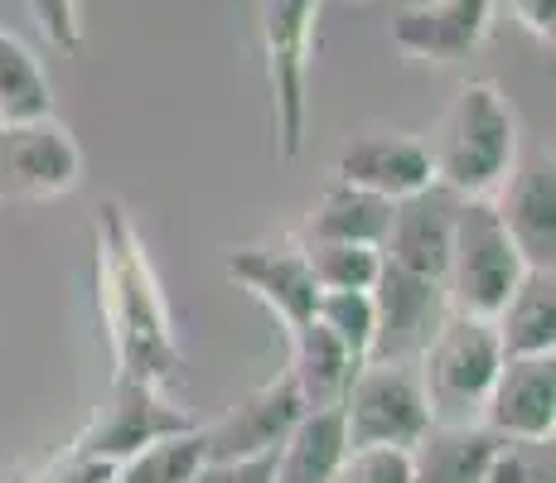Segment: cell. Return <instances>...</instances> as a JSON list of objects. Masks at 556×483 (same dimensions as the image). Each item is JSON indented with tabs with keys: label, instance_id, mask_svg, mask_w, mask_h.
Masks as SVG:
<instances>
[{
	"label": "cell",
	"instance_id": "2",
	"mask_svg": "<svg viewBox=\"0 0 556 483\" xmlns=\"http://www.w3.org/2000/svg\"><path fill=\"white\" fill-rule=\"evenodd\" d=\"M426 155L435 185L455 189L459 199H494L518 165V112L489 78L459 82Z\"/></svg>",
	"mask_w": 556,
	"mask_h": 483
},
{
	"label": "cell",
	"instance_id": "23",
	"mask_svg": "<svg viewBox=\"0 0 556 483\" xmlns=\"http://www.w3.org/2000/svg\"><path fill=\"white\" fill-rule=\"evenodd\" d=\"M39 116H53V92L45 68L15 35L0 29V126L39 122Z\"/></svg>",
	"mask_w": 556,
	"mask_h": 483
},
{
	"label": "cell",
	"instance_id": "11",
	"mask_svg": "<svg viewBox=\"0 0 556 483\" xmlns=\"http://www.w3.org/2000/svg\"><path fill=\"white\" fill-rule=\"evenodd\" d=\"M305 411L309 406L301 402V392H295L291 372H281V378L262 382L256 392L238 396V402H232L213 425H199L203 449H208V459L276 455V445L291 435V425L301 421Z\"/></svg>",
	"mask_w": 556,
	"mask_h": 483
},
{
	"label": "cell",
	"instance_id": "29",
	"mask_svg": "<svg viewBox=\"0 0 556 483\" xmlns=\"http://www.w3.org/2000/svg\"><path fill=\"white\" fill-rule=\"evenodd\" d=\"M276 455H252V459H203L194 483H271Z\"/></svg>",
	"mask_w": 556,
	"mask_h": 483
},
{
	"label": "cell",
	"instance_id": "3",
	"mask_svg": "<svg viewBox=\"0 0 556 483\" xmlns=\"http://www.w3.org/2000/svg\"><path fill=\"white\" fill-rule=\"evenodd\" d=\"M504 363V343L494 334V319L479 315H445L435 339L416 358L431 421H479L494 372Z\"/></svg>",
	"mask_w": 556,
	"mask_h": 483
},
{
	"label": "cell",
	"instance_id": "13",
	"mask_svg": "<svg viewBox=\"0 0 556 483\" xmlns=\"http://www.w3.org/2000/svg\"><path fill=\"white\" fill-rule=\"evenodd\" d=\"M494 25V0H426L392 20V45L406 59L459 63L484 45Z\"/></svg>",
	"mask_w": 556,
	"mask_h": 483
},
{
	"label": "cell",
	"instance_id": "4",
	"mask_svg": "<svg viewBox=\"0 0 556 483\" xmlns=\"http://www.w3.org/2000/svg\"><path fill=\"white\" fill-rule=\"evenodd\" d=\"M522 271H528V262L513 246L494 199H459L451 266H445V300L455 315L494 319L498 305L513 295V285L522 281Z\"/></svg>",
	"mask_w": 556,
	"mask_h": 483
},
{
	"label": "cell",
	"instance_id": "24",
	"mask_svg": "<svg viewBox=\"0 0 556 483\" xmlns=\"http://www.w3.org/2000/svg\"><path fill=\"white\" fill-rule=\"evenodd\" d=\"M301 252L319 290H372L382 271V252L363 242H301Z\"/></svg>",
	"mask_w": 556,
	"mask_h": 483
},
{
	"label": "cell",
	"instance_id": "10",
	"mask_svg": "<svg viewBox=\"0 0 556 483\" xmlns=\"http://www.w3.org/2000/svg\"><path fill=\"white\" fill-rule=\"evenodd\" d=\"M455 213H459V193L445 185H426L406 199L392 203L388 232H382V262L402 266V271L431 276L445 281V266H451V242H455Z\"/></svg>",
	"mask_w": 556,
	"mask_h": 483
},
{
	"label": "cell",
	"instance_id": "30",
	"mask_svg": "<svg viewBox=\"0 0 556 483\" xmlns=\"http://www.w3.org/2000/svg\"><path fill=\"white\" fill-rule=\"evenodd\" d=\"M513 15H518V20H522V29H532L538 39H552L556 0H513Z\"/></svg>",
	"mask_w": 556,
	"mask_h": 483
},
{
	"label": "cell",
	"instance_id": "8",
	"mask_svg": "<svg viewBox=\"0 0 556 483\" xmlns=\"http://www.w3.org/2000/svg\"><path fill=\"white\" fill-rule=\"evenodd\" d=\"M189 416L179 406L165 402V392L151 382H131V378H116L112 382V396L98 411V421L83 431V440L73 445V455H88V459H102V465H122L131 449L151 445L160 435H175V431H189Z\"/></svg>",
	"mask_w": 556,
	"mask_h": 483
},
{
	"label": "cell",
	"instance_id": "18",
	"mask_svg": "<svg viewBox=\"0 0 556 483\" xmlns=\"http://www.w3.org/2000/svg\"><path fill=\"white\" fill-rule=\"evenodd\" d=\"M344 455H349V435H344L339 406L305 411L301 421L291 425V435L276 445L271 483H334Z\"/></svg>",
	"mask_w": 556,
	"mask_h": 483
},
{
	"label": "cell",
	"instance_id": "16",
	"mask_svg": "<svg viewBox=\"0 0 556 483\" xmlns=\"http://www.w3.org/2000/svg\"><path fill=\"white\" fill-rule=\"evenodd\" d=\"M334 179L344 185H358L368 193H382V199H406V193L431 185V155H426V141L416 136H358L339 150L334 160Z\"/></svg>",
	"mask_w": 556,
	"mask_h": 483
},
{
	"label": "cell",
	"instance_id": "9",
	"mask_svg": "<svg viewBox=\"0 0 556 483\" xmlns=\"http://www.w3.org/2000/svg\"><path fill=\"white\" fill-rule=\"evenodd\" d=\"M83 175V150L53 116L0 126V193L53 199L68 193Z\"/></svg>",
	"mask_w": 556,
	"mask_h": 483
},
{
	"label": "cell",
	"instance_id": "15",
	"mask_svg": "<svg viewBox=\"0 0 556 483\" xmlns=\"http://www.w3.org/2000/svg\"><path fill=\"white\" fill-rule=\"evenodd\" d=\"M228 276L248 290L252 300H262L276 319L291 329H301L315 319L319 305V285L305 266V252H271V246H242V252L228 256Z\"/></svg>",
	"mask_w": 556,
	"mask_h": 483
},
{
	"label": "cell",
	"instance_id": "14",
	"mask_svg": "<svg viewBox=\"0 0 556 483\" xmlns=\"http://www.w3.org/2000/svg\"><path fill=\"white\" fill-rule=\"evenodd\" d=\"M494 208L504 218L513 246L528 266L556 271V165L552 155H532L528 165H513V175L498 185Z\"/></svg>",
	"mask_w": 556,
	"mask_h": 483
},
{
	"label": "cell",
	"instance_id": "22",
	"mask_svg": "<svg viewBox=\"0 0 556 483\" xmlns=\"http://www.w3.org/2000/svg\"><path fill=\"white\" fill-rule=\"evenodd\" d=\"M203 459H208L203 431L189 425V431L160 435V440H151V445L131 449V455L112 469V483H194Z\"/></svg>",
	"mask_w": 556,
	"mask_h": 483
},
{
	"label": "cell",
	"instance_id": "12",
	"mask_svg": "<svg viewBox=\"0 0 556 483\" xmlns=\"http://www.w3.org/2000/svg\"><path fill=\"white\" fill-rule=\"evenodd\" d=\"M479 421L494 435H552L556 431V353H518V358L498 363Z\"/></svg>",
	"mask_w": 556,
	"mask_h": 483
},
{
	"label": "cell",
	"instance_id": "28",
	"mask_svg": "<svg viewBox=\"0 0 556 483\" xmlns=\"http://www.w3.org/2000/svg\"><path fill=\"white\" fill-rule=\"evenodd\" d=\"M35 20L45 29V39H53L59 49H78L83 45V20H78V0H29Z\"/></svg>",
	"mask_w": 556,
	"mask_h": 483
},
{
	"label": "cell",
	"instance_id": "7",
	"mask_svg": "<svg viewBox=\"0 0 556 483\" xmlns=\"http://www.w3.org/2000/svg\"><path fill=\"white\" fill-rule=\"evenodd\" d=\"M372 343L368 363H416L421 348L435 339V329L451 315L445 281L402 271V266L382 262L378 281H372Z\"/></svg>",
	"mask_w": 556,
	"mask_h": 483
},
{
	"label": "cell",
	"instance_id": "21",
	"mask_svg": "<svg viewBox=\"0 0 556 483\" xmlns=\"http://www.w3.org/2000/svg\"><path fill=\"white\" fill-rule=\"evenodd\" d=\"M363 363H354L344 353V343H339L329 329H319L315 319L301 329H291V382L295 392H301V402L309 411H319V406H339L349 392V382H354V372Z\"/></svg>",
	"mask_w": 556,
	"mask_h": 483
},
{
	"label": "cell",
	"instance_id": "25",
	"mask_svg": "<svg viewBox=\"0 0 556 483\" xmlns=\"http://www.w3.org/2000/svg\"><path fill=\"white\" fill-rule=\"evenodd\" d=\"M315 325L329 329L354 363H368L372 343V295L368 290H319Z\"/></svg>",
	"mask_w": 556,
	"mask_h": 483
},
{
	"label": "cell",
	"instance_id": "26",
	"mask_svg": "<svg viewBox=\"0 0 556 483\" xmlns=\"http://www.w3.org/2000/svg\"><path fill=\"white\" fill-rule=\"evenodd\" d=\"M484 483H556L552 435H498Z\"/></svg>",
	"mask_w": 556,
	"mask_h": 483
},
{
	"label": "cell",
	"instance_id": "5",
	"mask_svg": "<svg viewBox=\"0 0 556 483\" xmlns=\"http://www.w3.org/2000/svg\"><path fill=\"white\" fill-rule=\"evenodd\" d=\"M339 416H344L349 449H412L431 425V406H426L416 363H363L344 402H339Z\"/></svg>",
	"mask_w": 556,
	"mask_h": 483
},
{
	"label": "cell",
	"instance_id": "17",
	"mask_svg": "<svg viewBox=\"0 0 556 483\" xmlns=\"http://www.w3.org/2000/svg\"><path fill=\"white\" fill-rule=\"evenodd\" d=\"M494 445L498 435L484 421H431L406 449L412 483H484Z\"/></svg>",
	"mask_w": 556,
	"mask_h": 483
},
{
	"label": "cell",
	"instance_id": "19",
	"mask_svg": "<svg viewBox=\"0 0 556 483\" xmlns=\"http://www.w3.org/2000/svg\"><path fill=\"white\" fill-rule=\"evenodd\" d=\"M494 334L504 343V358L518 353H556V271L528 266L513 295L498 305Z\"/></svg>",
	"mask_w": 556,
	"mask_h": 483
},
{
	"label": "cell",
	"instance_id": "27",
	"mask_svg": "<svg viewBox=\"0 0 556 483\" xmlns=\"http://www.w3.org/2000/svg\"><path fill=\"white\" fill-rule=\"evenodd\" d=\"M334 483H412V465H406V449L392 445L349 449Z\"/></svg>",
	"mask_w": 556,
	"mask_h": 483
},
{
	"label": "cell",
	"instance_id": "6",
	"mask_svg": "<svg viewBox=\"0 0 556 483\" xmlns=\"http://www.w3.org/2000/svg\"><path fill=\"white\" fill-rule=\"evenodd\" d=\"M319 5L325 0H262L266 92H271L276 136H281L286 160H295L305 145V73H309Z\"/></svg>",
	"mask_w": 556,
	"mask_h": 483
},
{
	"label": "cell",
	"instance_id": "1",
	"mask_svg": "<svg viewBox=\"0 0 556 483\" xmlns=\"http://www.w3.org/2000/svg\"><path fill=\"white\" fill-rule=\"evenodd\" d=\"M98 281L102 315L106 329H112L116 378L165 386L179 368V343L175 329H169L160 281L151 262H146V246L116 199H106L98 213Z\"/></svg>",
	"mask_w": 556,
	"mask_h": 483
},
{
	"label": "cell",
	"instance_id": "20",
	"mask_svg": "<svg viewBox=\"0 0 556 483\" xmlns=\"http://www.w3.org/2000/svg\"><path fill=\"white\" fill-rule=\"evenodd\" d=\"M392 218V199L382 193H368L358 185H344L334 179L325 193L315 199L305 218V242H363V246H382V232H388Z\"/></svg>",
	"mask_w": 556,
	"mask_h": 483
}]
</instances>
